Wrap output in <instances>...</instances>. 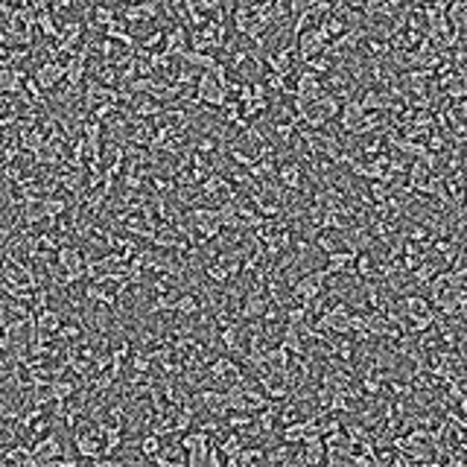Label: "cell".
<instances>
[{
  "label": "cell",
  "mask_w": 467,
  "mask_h": 467,
  "mask_svg": "<svg viewBox=\"0 0 467 467\" xmlns=\"http://www.w3.org/2000/svg\"><path fill=\"white\" fill-rule=\"evenodd\" d=\"M193 94L205 108H223L228 103V91L223 82H216V77L210 70H202L196 77V85H193Z\"/></svg>",
  "instance_id": "6da1fadb"
},
{
  "label": "cell",
  "mask_w": 467,
  "mask_h": 467,
  "mask_svg": "<svg viewBox=\"0 0 467 467\" xmlns=\"http://www.w3.org/2000/svg\"><path fill=\"white\" fill-rule=\"evenodd\" d=\"M33 467L35 464H50L53 458H59L62 456V438H59V432L56 429H50V432H44V435H38V438H33Z\"/></svg>",
  "instance_id": "7a4b0ae2"
},
{
  "label": "cell",
  "mask_w": 467,
  "mask_h": 467,
  "mask_svg": "<svg viewBox=\"0 0 467 467\" xmlns=\"http://www.w3.org/2000/svg\"><path fill=\"white\" fill-rule=\"evenodd\" d=\"M35 82L47 94H53L64 82V59H41V64L35 67Z\"/></svg>",
  "instance_id": "3957f363"
},
{
  "label": "cell",
  "mask_w": 467,
  "mask_h": 467,
  "mask_svg": "<svg viewBox=\"0 0 467 467\" xmlns=\"http://www.w3.org/2000/svg\"><path fill=\"white\" fill-rule=\"evenodd\" d=\"M275 181H278L283 190H289V193H301V190H304V167L295 161V158L278 161V176H275Z\"/></svg>",
  "instance_id": "277c9868"
},
{
  "label": "cell",
  "mask_w": 467,
  "mask_h": 467,
  "mask_svg": "<svg viewBox=\"0 0 467 467\" xmlns=\"http://www.w3.org/2000/svg\"><path fill=\"white\" fill-rule=\"evenodd\" d=\"M295 100H315L318 94L325 91V85H322V77L318 73H313V70H298L295 73Z\"/></svg>",
  "instance_id": "5b68a950"
},
{
  "label": "cell",
  "mask_w": 467,
  "mask_h": 467,
  "mask_svg": "<svg viewBox=\"0 0 467 467\" xmlns=\"http://www.w3.org/2000/svg\"><path fill=\"white\" fill-rule=\"evenodd\" d=\"M362 114H365V108L359 106V100H356V96H351V100H342V106H339V114H336L339 129L345 132V135H351V132L359 126Z\"/></svg>",
  "instance_id": "8992f818"
},
{
  "label": "cell",
  "mask_w": 467,
  "mask_h": 467,
  "mask_svg": "<svg viewBox=\"0 0 467 467\" xmlns=\"http://www.w3.org/2000/svg\"><path fill=\"white\" fill-rule=\"evenodd\" d=\"M356 249H351V245H342V249L330 252L327 254V263H325V272L333 278L339 272H354V260H356Z\"/></svg>",
  "instance_id": "52a82bcc"
},
{
  "label": "cell",
  "mask_w": 467,
  "mask_h": 467,
  "mask_svg": "<svg viewBox=\"0 0 467 467\" xmlns=\"http://www.w3.org/2000/svg\"><path fill=\"white\" fill-rule=\"evenodd\" d=\"M184 50H187V27L184 23H173V27L164 33V53L181 59Z\"/></svg>",
  "instance_id": "ba28073f"
},
{
  "label": "cell",
  "mask_w": 467,
  "mask_h": 467,
  "mask_svg": "<svg viewBox=\"0 0 467 467\" xmlns=\"http://www.w3.org/2000/svg\"><path fill=\"white\" fill-rule=\"evenodd\" d=\"M181 286H169L164 292H155L152 298V307H150V315H161V313H176V304L181 298Z\"/></svg>",
  "instance_id": "9c48e42d"
},
{
  "label": "cell",
  "mask_w": 467,
  "mask_h": 467,
  "mask_svg": "<svg viewBox=\"0 0 467 467\" xmlns=\"http://www.w3.org/2000/svg\"><path fill=\"white\" fill-rule=\"evenodd\" d=\"M62 322H64V313H59L56 307H44V310L35 313V330H41V333H53L56 336Z\"/></svg>",
  "instance_id": "30bf717a"
},
{
  "label": "cell",
  "mask_w": 467,
  "mask_h": 467,
  "mask_svg": "<svg viewBox=\"0 0 467 467\" xmlns=\"http://www.w3.org/2000/svg\"><path fill=\"white\" fill-rule=\"evenodd\" d=\"M359 106L365 111H386L388 108V94L383 88H365L359 96Z\"/></svg>",
  "instance_id": "8fae6325"
},
{
  "label": "cell",
  "mask_w": 467,
  "mask_h": 467,
  "mask_svg": "<svg viewBox=\"0 0 467 467\" xmlns=\"http://www.w3.org/2000/svg\"><path fill=\"white\" fill-rule=\"evenodd\" d=\"M0 461L4 464H27V467H33V447L30 444H12V447H6L4 453H0Z\"/></svg>",
  "instance_id": "7c38bea8"
},
{
  "label": "cell",
  "mask_w": 467,
  "mask_h": 467,
  "mask_svg": "<svg viewBox=\"0 0 467 467\" xmlns=\"http://www.w3.org/2000/svg\"><path fill=\"white\" fill-rule=\"evenodd\" d=\"M135 447H137V453H140V458H146L150 461L155 453H161V447H164V438L158 435V432H146V435H140L137 441H135Z\"/></svg>",
  "instance_id": "4fadbf2b"
},
{
  "label": "cell",
  "mask_w": 467,
  "mask_h": 467,
  "mask_svg": "<svg viewBox=\"0 0 467 467\" xmlns=\"http://www.w3.org/2000/svg\"><path fill=\"white\" fill-rule=\"evenodd\" d=\"M365 56L368 59H386L391 53V44H388V35H365Z\"/></svg>",
  "instance_id": "5bb4252c"
},
{
  "label": "cell",
  "mask_w": 467,
  "mask_h": 467,
  "mask_svg": "<svg viewBox=\"0 0 467 467\" xmlns=\"http://www.w3.org/2000/svg\"><path fill=\"white\" fill-rule=\"evenodd\" d=\"M205 304H202V298L196 292H181V298H179V304H176V313L181 315V318H193V315H199V310H202Z\"/></svg>",
  "instance_id": "9a60e30c"
},
{
  "label": "cell",
  "mask_w": 467,
  "mask_h": 467,
  "mask_svg": "<svg viewBox=\"0 0 467 467\" xmlns=\"http://www.w3.org/2000/svg\"><path fill=\"white\" fill-rule=\"evenodd\" d=\"M444 18H447V23H450L453 30L461 33L464 30V18H467V4H464V0H450Z\"/></svg>",
  "instance_id": "2e32d148"
},
{
  "label": "cell",
  "mask_w": 467,
  "mask_h": 467,
  "mask_svg": "<svg viewBox=\"0 0 467 467\" xmlns=\"http://www.w3.org/2000/svg\"><path fill=\"white\" fill-rule=\"evenodd\" d=\"M313 245H315L318 252L330 254V252L342 249V237H339V231H318V234L313 237Z\"/></svg>",
  "instance_id": "e0dca14e"
},
{
  "label": "cell",
  "mask_w": 467,
  "mask_h": 467,
  "mask_svg": "<svg viewBox=\"0 0 467 467\" xmlns=\"http://www.w3.org/2000/svg\"><path fill=\"white\" fill-rule=\"evenodd\" d=\"M333 64H336V59H330L327 53H315V56L304 59V67H307V70H313V73H318V77H325V73H330V70H333Z\"/></svg>",
  "instance_id": "ac0fdd59"
},
{
  "label": "cell",
  "mask_w": 467,
  "mask_h": 467,
  "mask_svg": "<svg viewBox=\"0 0 467 467\" xmlns=\"http://www.w3.org/2000/svg\"><path fill=\"white\" fill-rule=\"evenodd\" d=\"M386 150V140H383V132H374V135H368V140L359 146V155L362 158H374Z\"/></svg>",
  "instance_id": "d6986e66"
},
{
  "label": "cell",
  "mask_w": 467,
  "mask_h": 467,
  "mask_svg": "<svg viewBox=\"0 0 467 467\" xmlns=\"http://www.w3.org/2000/svg\"><path fill=\"white\" fill-rule=\"evenodd\" d=\"M266 458V453L260 450V447H249L245 444L234 458H231V464H254V461H263Z\"/></svg>",
  "instance_id": "ffe728a7"
},
{
  "label": "cell",
  "mask_w": 467,
  "mask_h": 467,
  "mask_svg": "<svg viewBox=\"0 0 467 467\" xmlns=\"http://www.w3.org/2000/svg\"><path fill=\"white\" fill-rule=\"evenodd\" d=\"M114 18H117V12L111 6H94L91 9V23H94V27H103L106 30Z\"/></svg>",
  "instance_id": "44dd1931"
},
{
  "label": "cell",
  "mask_w": 467,
  "mask_h": 467,
  "mask_svg": "<svg viewBox=\"0 0 467 467\" xmlns=\"http://www.w3.org/2000/svg\"><path fill=\"white\" fill-rule=\"evenodd\" d=\"M190 150H196L199 155H213V152L219 150V140H216L213 135H199V137H196V143L190 146Z\"/></svg>",
  "instance_id": "7402d4cb"
},
{
  "label": "cell",
  "mask_w": 467,
  "mask_h": 467,
  "mask_svg": "<svg viewBox=\"0 0 467 467\" xmlns=\"http://www.w3.org/2000/svg\"><path fill=\"white\" fill-rule=\"evenodd\" d=\"M161 44H164V30H155L152 35H146L140 41V47H143V50H150V53H155V47H161Z\"/></svg>",
  "instance_id": "603a6c76"
},
{
  "label": "cell",
  "mask_w": 467,
  "mask_h": 467,
  "mask_svg": "<svg viewBox=\"0 0 467 467\" xmlns=\"http://www.w3.org/2000/svg\"><path fill=\"white\" fill-rule=\"evenodd\" d=\"M365 4L368 0H345V6H351V9H365Z\"/></svg>",
  "instance_id": "cb8c5ba5"
}]
</instances>
